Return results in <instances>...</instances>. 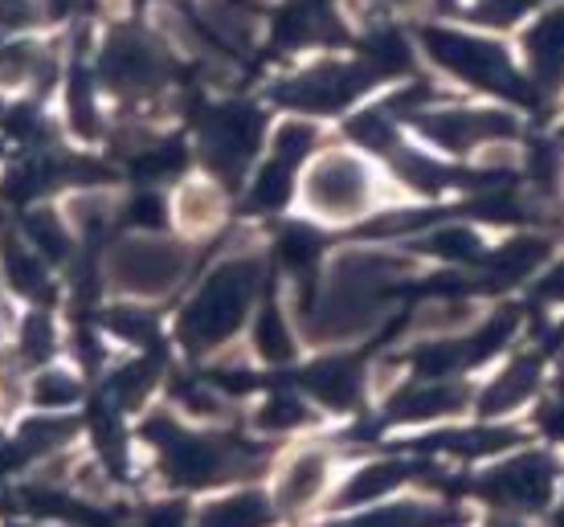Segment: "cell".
Returning <instances> with one entry per match:
<instances>
[{
  "mask_svg": "<svg viewBox=\"0 0 564 527\" xmlns=\"http://www.w3.org/2000/svg\"><path fill=\"white\" fill-rule=\"evenodd\" d=\"M254 286L258 262H250V257L217 266L209 274V283L197 290V299L181 315V336L188 340V348H213V343L229 340L254 303Z\"/></svg>",
  "mask_w": 564,
  "mask_h": 527,
  "instance_id": "obj_1",
  "label": "cell"
},
{
  "mask_svg": "<svg viewBox=\"0 0 564 527\" xmlns=\"http://www.w3.org/2000/svg\"><path fill=\"white\" fill-rule=\"evenodd\" d=\"M422 45L425 54L454 78H466L470 86H482V90H499L508 99L528 95L516 66H511V57L487 37H475V33H463V29H422Z\"/></svg>",
  "mask_w": 564,
  "mask_h": 527,
  "instance_id": "obj_2",
  "label": "cell"
},
{
  "mask_svg": "<svg viewBox=\"0 0 564 527\" xmlns=\"http://www.w3.org/2000/svg\"><path fill=\"white\" fill-rule=\"evenodd\" d=\"M148 438L160 446L164 466L181 486H205L217 479H229L234 471L246 466V454L238 446L221 442V438H200V433H184V429L169 426L164 417H155L148 426Z\"/></svg>",
  "mask_w": 564,
  "mask_h": 527,
  "instance_id": "obj_3",
  "label": "cell"
},
{
  "mask_svg": "<svg viewBox=\"0 0 564 527\" xmlns=\"http://www.w3.org/2000/svg\"><path fill=\"white\" fill-rule=\"evenodd\" d=\"M377 78H381V70H377L372 62H319V66H311V70L286 78L274 95H279L286 107H295V111L327 114V111L348 107V102H352L360 90H368Z\"/></svg>",
  "mask_w": 564,
  "mask_h": 527,
  "instance_id": "obj_4",
  "label": "cell"
},
{
  "mask_svg": "<svg viewBox=\"0 0 564 527\" xmlns=\"http://www.w3.org/2000/svg\"><path fill=\"white\" fill-rule=\"evenodd\" d=\"M111 283L128 295H169L188 271V254L164 238H128L111 254Z\"/></svg>",
  "mask_w": 564,
  "mask_h": 527,
  "instance_id": "obj_5",
  "label": "cell"
},
{
  "mask_svg": "<svg viewBox=\"0 0 564 527\" xmlns=\"http://www.w3.org/2000/svg\"><path fill=\"white\" fill-rule=\"evenodd\" d=\"M307 205L327 221H352L372 205V176L348 152H327L307 172Z\"/></svg>",
  "mask_w": 564,
  "mask_h": 527,
  "instance_id": "obj_6",
  "label": "cell"
},
{
  "mask_svg": "<svg viewBox=\"0 0 564 527\" xmlns=\"http://www.w3.org/2000/svg\"><path fill=\"white\" fill-rule=\"evenodd\" d=\"M102 74L123 95H148V90L164 86V78H169V57L152 37H143L135 29H123L102 50Z\"/></svg>",
  "mask_w": 564,
  "mask_h": 527,
  "instance_id": "obj_7",
  "label": "cell"
},
{
  "mask_svg": "<svg viewBox=\"0 0 564 527\" xmlns=\"http://www.w3.org/2000/svg\"><path fill=\"white\" fill-rule=\"evenodd\" d=\"M262 135V119L250 107H226V111H213L200 128V147L205 160L221 172L226 180H238L241 168L250 164Z\"/></svg>",
  "mask_w": 564,
  "mask_h": 527,
  "instance_id": "obj_8",
  "label": "cell"
},
{
  "mask_svg": "<svg viewBox=\"0 0 564 527\" xmlns=\"http://www.w3.org/2000/svg\"><path fill=\"white\" fill-rule=\"evenodd\" d=\"M556 491V462L549 454H520L495 466L487 479L479 483V495L516 507V512H536L552 499Z\"/></svg>",
  "mask_w": 564,
  "mask_h": 527,
  "instance_id": "obj_9",
  "label": "cell"
},
{
  "mask_svg": "<svg viewBox=\"0 0 564 527\" xmlns=\"http://www.w3.org/2000/svg\"><path fill=\"white\" fill-rule=\"evenodd\" d=\"M422 131L434 143L451 147V152H466L475 143L516 135V119L503 111H442V114H422Z\"/></svg>",
  "mask_w": 564,
  "mask_h": 527,
  "instance_id": "obj_10",
  "label": "cell"
},
{
  "mask_svg": "<svg viewBox=\"0 0 564 527\" xmlns=\"http://www.w3.org/2000/svg\"><path fill=\"white\" fill-rule=\"evenodd\" d=\"M528 62L540 86L556 90L564 83V4L540 17L536 29L528 33Z\"/></svg>",
  "mask_w": 564,
  "mask_h": 527,
  "instance_id": "obj_11",
  "label": "cell"
},
{
  "mask_svg": "<svg viewBox=\"0 0 564 527\" xmlns=\"http://www.w3.org/2000/svg\"><path fill=\"white\" fill-rule=\"evenodd\" d=\"M466 405V388L454 381H430V385H413L393 400L389 414L397 421H434V417L458 414Z\"/></svg>",
  "mask_w": 564,
  "mask_h": 527,
  "instance_id": "obj_12",
  "label": "cell"
},
{
  "mask_svg": "<svg viewBox=\"0 0 564 527\" xmlns=\"http://www.w3.org/2000/svg\"><path fill=\"white\" fill-rule=\"evenodd\" d=\"M327 483V454L324 450H303L286 462L279 483V503L282 512H303L307 503L319 499V491Z\"/></svg>",
  "mask_w": 564,
  "mask_h": 527,
  "instance_id": "obj_13",
  "label": "cell"
},
{
  "mask_svg": "<svg viewBox=\"0 0 564 527\" xmlns=\"http://www.w3.org/2000/svg\"><path fill=\"white\" fill-rule=\"evenodd\" d=\"M536 388H540V360L520 356V360H511V369H503L499 376H495L491 388L482 393L479 409L487 417L508 414V409H516V405H523V400L532 397Z\"/></svg>",
  "mask_w": 564,
  "mask_h": 527,
  "instance_id": "obj_14",
  "label": "cell"
},
{
  "mask_svg": "<svg viewBox=\"0 0 564 527\" xmlns=\"http://www.w3.org/2000/svg\"><path fill=\"white\" fill-rule=\"evenodd\" d=\"M303 385L324 400V405H332V409H348V405H356V397H360V364L348 356L319 360L315 369H307Z\"/></svg>",
  "mask_w": 564,
  "mask_h": 527,
  "instance_id": "obj_15",
  "label": "cell"
},
{
  "mask_svg": "<svg viewBox=\"0 0 564 527\" xmlns=\"http://www.w3.org/2000/svg\"><path fill=\"white\" fill-rule=\"evenodd\" d=\"M454 524V512L446 507H430V503H393V507H381V512H365L348 519V524H332V527H446Z\"/></svg>",
  "mask_w": 564,
  "mask_h": 527,
  "instance_id": "obj_16",
  "label": "cell"
},
{
  "mask_svg": "<svg viewBox=\"0 0 564 527\" xmlns=\"http://www.w3.org/2000/svg\"><path fill=\"white\" fill-rule=\"evenodd\" d=\"M0 257H4V274H9V283H13L21 295H29V299H45V295H50V274H45V262L33 254L29 245H21L17 238H4Z\"/></svg>",
  "mask_w": 564,
  "mask_h": 527,
  "instance_id": "obj_17",
  "label": "cell"
},
{
  "mask_svg": "<svg viewBox=\"0 0 564 527\" xmlns=\"http://www.w3.org/2000/svg\"><path fill=\"white\" fill-rule=\"evenodd\" d=\"M267 524H270V507L254 491L229 495V499L205 507V515H200V527H267Z\"/></svg>",
  "mask_w": 564,
  "mask_h": 527,
  "instance_id": "obj_18",
  "label": "cell"
},
{
  "mask_svg": "<svg viewBox=\"0 0 564 527\" xmlns=\"http://www.w3.org/2000/svg\"><path fill=\"white\" fill-rule=\"evenodd\" d=\"M70 438H74L70 417H37V421H25L21 433H17V454L21 458L54 454L57 446H66Z\"/></svg>",
  "mask_w": 564,
  "mask_h": 527,
  "instance_id": "obj_19",
  "label": "cell"
},
{
  "mask_svg": "<svg viewBox=\"0 0 564 527\" xmlns=\"http://www.w3.org/2000/svg\"><path fill=\"white\" fill-rule=\"evenodd\" d=\"M410 474L405 462H377V466H368L352 479V483L344 486V495H339V507H356V503H368L377 499V495H389L401 479Z\"/></svg>",
  "mask_w": 564,
  "mask_h": 527,
  "instance_id": "obj_20",
  "label": "cell"
},
{
  "mask_svg": "<svg viewBox=\"0 0 564 527\" xmlns=\"http://www.w3.org/2000/svg\"><path fill=\"white\" fill-rule=\"evenodd\" d=\"M425 446L434 450H451V454H499L503 446H516V433L499 426H479V429H463V433H442V438H430Z\"/></svg>",
  "mask_w": 564,
  "mask_h": 527,
  "instance_id": "obj_21",
  "label": "cell"
},
{
  "mask_svg": "<svg viewBox=\"0 0 564 527\" xmlns=\"http://www.w3.org/2000/svg\"><path fill=\"white\" fill-rule=\"evenodd\" d=\"M332 29V9L327 0H295L286 17H282L279 33H286V42H319Z\"/></svg>",
  "mask_w": 564,
  "mask_h": 527,
  "instance_id": "obj_22",
  "label": "cell"
},
{
  "mask_svg": "<svg viewBox=\"0 0 564 527\" xmlns=\"http://www.w3.org/2000/svg\"><path fill=\"white\" fill-rule=\"evenodd\" d=\"M549 257V245L540 242V238H516V242H508L499 254L491 257V271L499 274V278H523V274H532Z\"/></svg>",
  "mask_w": 564,
  "mask_h": 527,
  "instance_id": "obj_23",
  "label": "cell"
},
{
  "mask_svg": "<svg viewBox=\"0 0 564 527\" xmlns=\"http://www.w3.org/2000/svg\"><path fill=\"white\" fill-rule=\"evenodd\" d=\"M254 348L267 360H274V364L295 356V343H291V331L282 323L279 307H262V315H258V323H254Z\"/></svg>",
  "mask_w": 564,
  "mask_h": 527,
  "instance_id": "obj_24",
  "label": "cell"
},
{
  "mask_svg": "<svg viewBox=\"0 0 564 527\" xmlns=\"http://www.w3.org/2000/svg\"><path fill=\"white\" fill-rule=\"evenodd\" d=\"M176 209H181V221L188 229H209L221 213V197L209 185H184Z\"/></svg>",
  "mask_w": 564,
  "mask_h": 527,
  "instance_id": "obj_25",
  "label": "cell"
},
{
  "mask_svg": "<svg viewBox=\"0 0 564 527\" xmlns=\"http://www.w3.org/2000/svg\"><path fill=\"white\" fill-rule=\"evenodd\" d=\"M352 140H360L372 152H397V131H393V114L389 111H368L360 119H352Z\"/></svg>",
  "mask_w": 564,
  "mask_h": 527,
  "instance_id": "obj_26",
  "label": "cell"
},
{
  "mask_svg": "<svg viewBox=\"0 0 564 527\" xmlns=\"http://www.w3.org/2000/svg\"><path fill=\"white\" fill-rule=\"evenodd\" d=\"M311 147H315V128H311V123H303V119H291V123H282L279 135H274V160L291 164V168H295L299 160L307 156Z\"/></svg>",
  "mask_w": 564,
  "mask_h": 527,
  "instance_id": "obj_27",
  "label": "cell"
},
{
  "mask_svg": "<svg viewBox=\"0 0 564 527\" xmlns=\"http://www.w3.org/2000/svg\"><path fill=\"white\" fill-rule=\"evenodd\" d=\"M155 381V364L152 360H140V364H128V369L115 376V400L123 405V409H131V405H140L143 397H148V388H152Z\"/></svg>",
  "mask_w": 564,
  "mask_h": 527,
  "instance_id": "obj_28",
  "label": "cell"
},
{
  "mask_svg": "<svg viewBox=\"0 0 564 527\" xmlns=\"http://www.w3.org/2000/svg\"><path fill=\"white\" fill-rule=\"evenodd\" d=\"M29 238L42 245V254L54 257V262H62V257L70 254V233H66V226H62L54 213L29 217Z\"/></svg>",
  "mask_w": 564,
  "mask_h": 527,
  "instance_id": "obj_29",
  "label": "cell"
},
{
  "mask_svg": "<svg viewBox=\"0 0 564 527\" xmlns=\"http://www.w3.org/2000/svg\"><path fill=\"white\" fill-rule=\"evenodd\" d=\"M430 250L442 257H458V262H475V257L482 254V242L470 233L466 226H446V229H437L434 238H430Z\"/></svg>",
  "mask_w": 564,
  "mask_h": 527,
  "instance_id": "obj_30",
  "label": "cell"
},
{
  "mask_svg": "<svg viewBox=\"0 0 564 527\" xmlns=\"http://www.w3.org/2000/svg\"><path fill=\"white\" fill-rule=\"evenodd\" d=\"M286 193H291V164L270 160L254 180V205H262V209H279L282 200H286Z\"/></svg>",
  "mask_w": 564,
  "mask_h": 527,
  "instance_id": "obj_31",
  "label": "cell"
},
{
  "mask_svg": "<svg viewBox=\"0 0 564 527\" xmlns=\"http://www.w3.org/2000/svg\"><path fill=\"white\" fill-rule=\"evenodd\" d=\"M307 421V409H303V400L291 397V393H274V397L262 405V414H258V426L262 429H295Z\"/></svg>",
  "mask_w": 564,
  "mask_h": 527,
  "instance_id": "obj_32",
  "label": "cell"
},
{
  "mask_svg": "<svg viewBox=\"0 0 564 527\" xmlns=\"http://www.w3.org/2000/svg\"><path fill=\"white\" fill-rule=\"evenodd\" d=\"M78 397H83V388H78V381L66 376V372H45V376H37V385H33V400H37V405L62 409V405H74Z\"/></svg>",
  "mask_w": 564,
  "mask_h": 527,
  "instance_id": "obj_33",
  "label": "cell"
},
{
  "mask_svg": "<svg viewBox=\"0 0 564 527\" xmlns=\"http://www.w3.org/2000/svg\"><path fill=\"white\" fill-rule=\"evenodd\" d=\"M42 70V54H37V45H9V50H0V83H21L29 74Z\"/></svg>",
  "mask_w": 564,
  "mask_h": 527,
  "instance_id": "obj_34",
  "label": "cell"
},
{
  "mask_svg": "<svg viewBox=\"0 0 564 527\" xmlns=\"http://www.w3.org/2000/svg\"><path fill=\"white\" fill-rule=\"evenodd\" d=\"M532 9V0H475V21L482 25H511Z\"/></svg>",
  "mask_w": 564,
  "mask_h": 527,
  "instance_id": "obj_35",
  "label": "cell"
},
{
  "mask_svg": "<svg viewBox=\"0 0 564 527\" xmlns=\"http://www.w3.org/2000/svg\"><path fill=\"white\" fill-rule=\"evenodd\" d=\"M466 319H470V307H466V303H434V307H425V311L417 315V328L451 331V328H458V323H466Z\"/></svg>",
  "mask_w": 564,
  "mask_h": 527,
  "instance_id": "obj_36",
  "label": "cell"
},
{
  "mask_svg": "<svg viewBox=\"0 0 564 527\" xmlns=\"http://www.w3.org/2000/svg\"><path fill=\"white\" fill-rule=\"evenodd\" d=\"M70 119L78 135H95L99 131V119H95V102H90V90L83 86V78H74L70 86Z\"/></svg>",
  "mask_w": 564,
  "mask_h": 527,
  "instance_id": "obj_37",
  "label": "cell"
},
{
  "mask_svg": "<svg viewBox=\"0 0 564 527\" xmlns=\"http://www.w3.org/2000/svg\"><path fill=\"white\" fill-rule=\"evenodd\" d=\"M21 343H25V356L29 360H42L54 352V328H50V319H42V315H33L25 323V331H21Z\"/></svg>",
  "mask_w": 564,
  "mask_h": 527,
  "instance_id": "obj_38",
  "label": "cell"
},
{
  "mask_svg": "<svg viewBox=\"0 0 564 527\" xmlns=\"http://www.w3.org/2000/svg\"><path fill=\"white\" fill-rule=\"evenodd\" d=\"M111 328L123 336V340H131V343H148L155 336V323L148 319V315H140V311H115L111 315Z\"/></svg>",
  "mask_w": 564,
  "mask_h": 527,
  "instance_id": "obj_39",
  "label": "cell"
},
{
  "mask_svg": "<svg viewBox=\"0 0 564 527\" xmlns=\"http://www.w3.org/2000/svg\"><path fill=\"white\" fill-rule=\"evenodd\" d=\"M315 250H319V242L311 238L307 229H291V233L282 238V254H286V262H291V266H303V262H311V257H315Z\"/></svg>",
  "mask_w": 564,
  "mask_h": 527,
  "instance_id": "obj_40",
  "label": "cell"
},
{
  "mask_svg": "<svg viewBox=\"0 0 564 527\" xmlns=\"http://www.w3.org/2000/svg\"><path fill=\"white\" fill-rule=\"evenodd\" d=\"M37 21V0H0V29H21Z\"/></svg>",
  "mask_w": 564,
  "mask_h": 527,
  "instance_id": "obj_41",
  "label": "cell"
},
{
  "mask_svg": "<svg viewBox=\"0 0 564 527\" xmlns=\"http://www.w3.org/2000/svg\"><path fill=\"white\" fill-rule=\"evenodd\" d=\"M540 426L549 429L552 438H561V442H564V393H561V397H552L549 405L540 409Z\"/></svg>",
  "mask_w": 564,
  "mask_h": 527,
  "instance_id": "obj_42",
  "label": "cell"
},
{
  "mask_svg": "<svg viewBox=\"0 0 564 527\" xmlns=\"http://www.w3.org/2000/svg\"><path fill=\"white\" fill-rule=\"evenodd\" d=\"M131 221H135V226H160V200H155L152 193H143V197L131 205Z\"/></svg>",
  "mask_w": 564,
  "mask_h": 527,
  "instance_id": "obj_43",
  "label": "cell"
},
{
  "mask_svg": "<svg viewBox=\"0 0 564 527\" xmlns=\"http://www.w3.org/2000/svg\"><path fill=\"white\" fill-rule=\"evenodd\" d=\"M148 527H184V507H155L148 515Z\"/></svg>",
  "mask_w": 564,
  "mask_h": 527,
  "instance_id": "obj_44",
  "label": "cell"
},
{
  "mask_svg": "<svg viewBox=\"0 0 564 527\" xmlns=\"http://www.w3.org/2000/svg\"><path fill=\"white\" fill-rule=\"evenodd\" d=\"M495 527H523L520 519H503V524H495Z\"/></svg>",
  "mask_w": 564,
  "mask_h": 527,
  "instance_id": "obj_45",
  "label": "cell"
},
{
  "mask_svg": "<svg viewBox=\"0 0 564 527\" xmlns=\"http://www.w3.org/2000/svg\"><path fill=\"white\" fill-rule=\"evenodd\" d=\"M384 4H410V0H384Z\"/></svg>",
  "mask_w": 564,
  "mask_h": 527,
  "instance_id": "obj_46",
  "label": "cell"
},
{
  "mask_svg": "<svg viewBox=\"0 0 564 527\" xmlns=\"http://www.w3.org/2000/svg\"><path fill=\"white\" fill-rule=\"evenodd\" d=\"M238 4H262V0H238Z\"/></svg>",
  "mask_w": 564,
  "mask_h": 527,
  "instance_id": "obj_47",
  "label": "cell"
},
{
  "mask_svg": "<svg viewBox=\"0 0 564 527\" xmlns=\"http://www.w3.org/2000/svg\"><path fill=\"white\" fill-rule=\"evenodd\" d=\"M556 527H564V515H561V519H556Z\"/></svg>",
  "mask_w": 564,
  "mask_h": 527,
  "instance_id": "obj_48",
  "label": "cell"
}]
</instances>
